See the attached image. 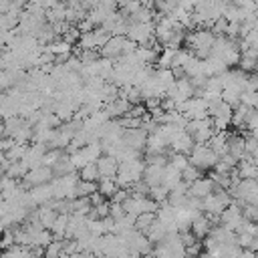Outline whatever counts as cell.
Wrapping results in <instances>:
<instances>
[{
  "mask_svg": "<svg viewBox=\"0 0 258 258\" xmlns=\"http://www.w3.org/2000/svg\"><path fill=\"white\" fill-rule=\"evenodd\" d=\"M187 159L200 171H210V169H214V165L218 161V153L214 149H210L208 143H194L191 151L187 153Z\"/></svg>",
  "mask_w": 258,
  "mask_h": 258,
  "instance_id": "1",
  "label": "cell"
},
{
  "mask_svg": "<svg viewBox=\"0 0 258 258\" xmlns=\"http://www.w3.org/2000/svg\"><path fill=\"white\" fill-rule=\"evenodd\" d=\"M52 177H54L52 167H48V165H36V167H30V169H28V171L22 175L20 183H22L26 189H30L32 185L46 183V181H50Z\"/></svg>",
  "mask_w": 258,
  "mask_h": 258,
  "instance_id": "2",
  "label": "cell"
},
{
  "mask_svg": "<svg viewBox=\"0 0 258 258\" xmlns=\"http://www.w3.org/2000/svg\"><path fill=\"white\" fill-rule=\"evenodd\" d=\"M155 32V24L153 22H131L127 26V36L131 40H135L137 44H145Z\"/></svg>",
  "mask_w": 258,
  "mask_h": 258,
  "instance_id": "3",
  "label": "cell"
},
{
  "mask_svg": "<svg viewBox=\"0 0 258 258\" xmlns=\"http://www.w3.org/2000/svg\"><path fill=\"white\" fill-rule=\"evenodd\" d=\"M123 42H125V34H111L107 38V42L99 48V54L115 60L117 56L123 54Z\"/></svg>",
  "mask_w": 258,
  "mask_h": 258,
  "instance_id": "4",
  "label": "cell"
},
{
  "mask_svg": "<svg viewBox=\"0 0 258 258\" xmlns=\"http://www.w3.org/2000/svg\"><path fill=\"white\" fill-rule=\"evenodd\" d=\"M145 139H147V131L143 127H133V129H123L121 141L129 147H135L139 151L145 149Z\"/></svg>",
  "mask_w": 258,
  "mask_h": 258,
  "instance_id": "5",
  "label": "cell"
},
{
  "mask_svg": "<svg viewBox=\"0 0 258 258\" xmlns=\"http://www.w3.org/2000/svg\"><path fill=\"white\" fill-rule=\"evenodd\" d=\"M216 187V183L212 181V177H204L200 175L198 179H194L189 185H187V196H194V198H206L208 194H212Z\"/></svg>",
  "mask_w": 258,
  "mask_h": 258,
  "instance_id": "6",
  "label": "cell"
},
{
  "mask_svg": "<svg viewBox=\"0 0 258 258\" xmlns=\"http://www.w3.org/2000/svg\"><path fill=\"white\" fill-rule=\"evenodd\" d=\"M194 137L185 131V129H179L173 137H171V141H169V147L173 149V151H179V153H189L191 151V147H194Z\"/></svg>",
  "mask_w": 258,
  "mask_h": 258,
  "instance_id": "7",
  "label": "cell"
},
{
  "mask_svg": "<svg viewBox=\"0 0 258 258\" xmlns=\"http://www.w3.org/2000/svg\"><path fill=\"white\" fill-rule=\"evenodd\" d=\"M97 167H99V175L101 177H115L117 175V169H119V159L113 157V155L103 153L97 159Z\"/></svg>",
  "mask_w": 258,
  "mask_h": 258,
  "instance_id": "8",
  "label": "cell"
},
{
  "mask_svg": "<svg viewBox=\"0 0 258 258\" xmlns=\"http://www.w3.org/2000/svg\"><path fill=\"white\" fill-rule=\"evenodd\" d=\"M30 196H32V200H34V204L36 206H42V204H48L54 196H52V185H50V181H46V183H38V185H32L30 189Z\"/></svg>",
  "mask_w": 258,
  "mask_h": 258,
  "instance_id": "9",
  "label": "cell"
},
{
  "mask_svg": "<svg viewBox=\"0 0 258 258\" xmlns=\"http://www.w3.org/2000/svg\"><path fill=\"white\" fill-rule=\"evenodd\" d=\"M129 107H131V103H129L127 99H123V97H115L113 101H109V103L103 105V109L107 111V115H109L111 119H117V117L125 115V113L129 111Z\"/></svg>",
  "mask_w": 258,
  "mask_h": 258,
  "instance_id": "10",
  "label": "cell"
},
{
  "mask_svg": "<svg viewBox=\"0 0 258 258\" xmlns=\"http://www.w3.org/2000/svg\"><path fill=\"white\" fill-rule=\"evenodd\" d=\"M210 228H212V222L208 220V216L202 212V214H198L194 220H191V224H189V230L194 232V236L196 238H206L208 234H210Z\"/></svg>",
  "mask_w": 258,
  "mask_h": 258,
  "instance_id": "11",
  "label": "cell"
},
{
  "mask_svg": "<svg viewBox=\"0 0 258 258\" xmlns=\"http://www.w3.org/2000/svg\"><path fill=\"white\" fill-rule=\"evenodd\" d=\"M161 177H163V165H157V163H145V169H143L141 179H143L149 187L161 183Z\"/></svg>",
  "mask_w": 258,
  "mask_h": 258,
  "instance_id": "12",
  "label": "cell"
},
{
  "mask_svg": "<svg viewBox=\"0 0 258 258\" xmlns=\"http://www.w3.org/2000/svg\"><path fill=\"white\" fill-rule=\"evenodd\" d=\"M181 181V169H177V167H173L171 163H165L163 165V177H161V183L165 185V187H175L177 183Z\"/></svg>",
  "mask_w": 258,
  "mask_h": 258,
  "instance_id": "13",
  "label": "cell"
},
{
  "mask_svg": "<svg viewBox=\"0 0 258 258\" xmlns=\"http://www.w3.org/2000/svg\"><path fill=\"white\" fill-rule=\"evenodd\" d=\"M165 234H167V228H165V224H161L157 218L153 220V224L147 228V232H145V236L149 238V242L151 244H155V242H161L163 238H165Z\"/></svg>",
  "mask_w": 258,
  "mask_h": 258,
  "instance_id": "14",
  "label": "cell"
},
{
  "mask_svg": "<svg viewBox=\"0 0 258 258\" xmlns=\"http://www.w3.org/2000/svg\"><path fill=\"white\" fill-rule=\"evenodd\" d=\"M81 151H83V155L87 157V161H97V159L103 155V147H101V141H99V139L85 143V145L81 147Z\"/></svg>",
  "mask_w": 258,
  "mask_h": 258,
  "instance_id": "15",
  "label": "cell"
},
{
  "mask_svg": "<svg viewBox=\"0 0 258 258\" xmlns=\"http://www.w3.org/2000/svg\"><path fill=\"white\" fill-rule=\"evenodd\" d=\"M71 171H77L73 167V161H71V155L62 151V155L56 159V163L52 165V173L54 175H64V173H71Z\"/></svg>",
  "mask_w": 258,
  "mask_h": 258,
  "instance_id": "16",
  "label": "cell"
},
{
  "mask_svg": "<svg viewBox=\"0 0 258 258\" xmlns=\"http://www.w3.org/2000/svg\"><path fill=\"white\" fill-rule=\"evenodd\" d=\"M238 173L240 177H252V179H258V167L254 163V159H238Z\"/></svg>",
  "mask_w": 258,
  "mask_h": 258,
  "instance_id": "17",
  "label": "cell"
},
{
  "mask_svg": "<svg viewBox=\"0 0 258 258\" xmlns=\"http://www.w3.org/2000/svg\"><path fill=\"white\" fill-rule=\"evenodd\" d=\"M18 18L20 12L18 10H10V12H0V30H12L18 26Z\"/></svg>",
  "mask_w": 258,
  "mask_h": 258,
  "instance_id": "18",
  "label": "cell"
},
{
  "mask_svg": "<svg viewBox=\"0 0 258 258\" xmlns=\"http://www.w3.org/2000/svg\"><path fill=\"white\" fill-rule=\"evenodd\" d=\"M26 149H28V143H22V141H14V139H12L10 147L6 149V157H8L10 161H18V159H22V157H24Z\"/></svg>",
  "mask_w": 258,
  "mask_h": 258,
  "instance_id": "19",
  "label": "cell"
},
{
  "mask_svg": "<svg viewBox=\"0 0 258 258\" xmlns=\"http://www.w3.org/2000/svg\"><path fill=\"white\" fill-rule=\"evenodd\" d=\"M97 189H99L105 198H111V196L119 189V185H117L115 177H99V181H97Z\"/></svg>",
  "mask_w": 258,
  "mask_h": 258,
  "instance_id": "20",
  "label": "cell"
},
{
  "mask_svg": "<svg viewBox=\"0 0 258 258\" xmlns=\"http://www.w3.org/2000/svg\"><path fill=\"white\" fill-rule=\"evenodd\" d=\"M153 220H155V212H141V214H137L135 216V222H133V226H135V230H139V232H147V228L153 224Z\"/></svg>",
  "mask_w": 258,
  "mask_h": 258,
  "instance_id": "21",
  "label": "cell"
},
{
  "mask_svg": "<svg viewBox=\"0 0 258 258\" xmlns=\"http://www.w3.org/2000/svg\"><path fill=\"white\" fill-rule=\"evenodd\" d=\"M79 177L81 179H89V181H99V167H97V161H89L85 163L81 169H79Z\"/></svg>",
  "mask_w": 258,
  "mask_h": 258,
  "instance_id": "22",
  "label": "cell"
},
{
  "mask_svg": "<svg viewBox=\"0 0 258 258\" xmlns=\"http://www.w3.org/2000/svg\"><path fill=\"white\" fill-rule=\"evenodd\" d=\"M44 46H46V50H50L52 54L73 52V44H71V42H67L64 38H56V40H52V42H48V44H44Z\"/></svg>",
  "mask_w": 258,
  "mask_h": 258,
  "instance_id": "23",
  "label": "cell"
},
{
  "mask_svg": "<svg viewBox=\"0 0 258 258\" xmlns=\"http://www.w3.org/2000/svg\"><path fill=\"white\" fill-rule=\"evenodd\" d=\"M167 194H169V187H165L163 183H157V185H151L149 187V198L153 200V202H157V204H163V202H167Z\"/></svg>",
  "mask_w": 258,
  "mask_h": 258,
  "instance_id": "24",
  "label": "cell"
},
{
  "mask_svg": "<svg viewBox=\"0 0 258 258\" xmlns=\"http://www.w3.org/2000/svg\"><path fill=\"white\" fill-rule=\"evenodd\" d=\"M93 191H97V181H89V179H81L75 185V196H91Z\"/></svg>",
  "mask_w": 258,
  "mask_h": 258,
  "instance_id": "25",
  "label": "cell"
},
{
  "mask_svg": "<svg viewBox=\"0 0 258 258\" xmlns=\"http://www.w3.org/2000/svg\"><path fill=\"white\" fill-rule=\"evenodd\" d=\"M62 151L64 149H56V147H48L44 153H42V159H40V165H48V167H52L54 163H56V159L62 155Z\"/></svg>",
  "mask_w": 258,
  "mask_h": 258,
  "instance_id": "26",
  "label": "cell"
},
{
  "mask_svg": "<svg viewBox=\"0 0 258 258\" xmlns=\"http://www.w3.org/2000/svg\"><path fill=\"white\" fill-rule=\"evenodd\" d=\"M210 177H212V181L216 183V185H220V187H230V183H232V179H230V173H222V171H216V169H210Z\"/></svg>",
  "mask_w": 258,
  "mask_h": 258,
  "instance_id": "27",
  "label": "cell"
},
{
  "mask_svg": "<svg viewBox=\"0 0 258 258\" xmlns=\"http://www.w3.org/2000/svg\"><path fill=\"white\" fill-rule=\"evenodd\" d=\"M60 252H62V240L52 238V240H50V242L44 246V256H48V258L60 256Z\"/></svg>",
  "mask_w": 258,
  "mask_h": 258,
  "instance_id": "28",
  "label": "cell"
},
{
  "mask_svg": "<svg viewBox=\"0 0 258 258\" xmlns=\"http://www.w3.org/2000/svg\"><path fill=\"white\" fill-rule=\"evenodd\" d=\"M202 175V171L196 167V165H191V163H187L183 169H181V179L183 181H187V183H191L194 179H198Z\"/></svg>",
  "mask_w": 258,
  "mask_h": 258,
  "instance_id": "29",
  "label": "cell"
},
{
  "mask_svg": "<svg viewBox=\"0 0 258 258\" xmlns=\"http://www.w3.org/2000/svg\"><path fill=\"white\" fill-rule=\"evenodd\" d=\"M240 103H244L252 109H258V91H242Z\"/></svg>",
  "mask_w": 258,
  "mask_h": 258,
  "instance_id": "30",
  "label": "cell"
},
{
  "mask_svg": "<svg viewBox=\"0 0 258 258\" xmlns=\"http://www.w3.org/2000/svg\"><path fill=\"white\" fill-rule=\"evenodd\" d=\"M242 216L250 222H258V206L254 204H244L242 206Z\"/></svg>",
  "mask_w": 258,
  "mask_h": 258,
  "instance_id": "31",
  "label": "cell"
},
{
  "mask_svg": "<svg viewBox=\"0 0 258 258\" xmlns=\"http://www.w3.org/2000/svg\"><path fill=\"white\" fill-rule=\"evenodd\" d=\"M226 28H228V20L224 18V16H220V18H216L214 20V24H212V32L218 36V34H226Z\"/></svg>",
  "mask_w": 258,
  "mask_h": 258,
  "instance_id": "32",
  "label": "cell"
},
{
  "mask_svg": "<svg viewBox=\"0 0 258 258\" xmlns=\"http://www.w3.org/2000/svg\"><path fill=\"white\" fill-rule=\"evenodd\" d=\"M109 202H101V204H97V206H93L95 208V212H97V218H105V216H109Z\"/></svg>",
  "mask_w": 258,
  "mask_h": 258,
  "instance_id": "33",
  "label": "cell"
},
{
  "mask_svg": "<svg viewBox=\"0 0 258 258\" xmlns=\"http://www.w3.org/2000/svg\"><path fill=\"white\" fill-rule=\"evenodd\" d=\"M161 99H163V97H147V99H143V105H145V109L149 111V109L159 107V105H161Z\"/></svg>",
  "mask_w": 258,
  "mask_h": 258,
  "instance_id": "34",
  "label": "cell"
},
{
  "mask_svg": "<svg viewBox=\"0 0 258 258\" xmlns=\"http://www.w3.org/2000/svg\"><path fill=\"white\" fill-rule=\"evenodd\" d=\"M12 10V0H0V12H10Z\"/></svg>",
  "mask_w": 258,
  "mask_h": 258,
  "instance_id": "35",
  "label": "cell"
},
{
  "mask_svg": "<svg viewBox=\"0 0 258 258\" xmlns=\"http://www.w3.org/2000/svg\"><path fill=\"white\" fill-rule=\"evenodd\" d=\"M12 143V137H0V151H6Z\"/></svg>",
  "mask_w": 258,
  "mask_h": 258,
  "instance_id": "36",
  "label": "cell"
},
{
  "mask_svg": "<svg viewBox=\"0 0 258 258\" xmlns=\"http://www.w3.org/2000/svg\"><path fill=\"white\" fill-rule=\"evenodd\" d=\"M0 137H6V127H4V119L0 117Z\"/></svg>",
  "mask_w": 258,
  "mask_h": 258,
  "instance_id": "37",
  "label": "cell"
},
{
  "mask_svg": "<svg viewBox=\"0 0 258 258\" xmlns=\"http://www.w3.org/2000/svg\"><path fill=\"white\" fill-rule=\"evenodd\" d=\"M2 175H4V167L0 165V177H2Z\"/></svg>",
  "mask_w": 258,
  "mask_h": 258,
  "instance_id": "38",
  "label": "cell"
}]
</instances>
